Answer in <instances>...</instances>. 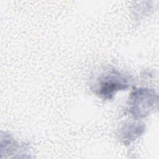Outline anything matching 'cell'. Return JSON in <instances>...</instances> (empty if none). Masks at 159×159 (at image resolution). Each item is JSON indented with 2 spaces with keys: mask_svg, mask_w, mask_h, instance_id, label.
Returning <instances> with one entry per match:
<instances>
[{
  "mask_svg": "<svg viewBox=\"0 0 159 159\" xmlns=\"http://www.w3.org/2000/svg\"><path fill=\"white\" fill-rule=\"evenodd\" d=\"M145 125L143 123H130L123 127L120 132V138L125 144H130L143 134Z\"/></svg>",
  "mask_w": 159,
  "mask_h": 159,
  "instance_id": "3",
  "label": "cell"
},
{
  "mask_svg": "<svg viewBox=\"0 0 159 159\" xmlns=\"http://www.w3.org/2000/svg\"><path fill=\"white\" fill-rule=\"evenodd\" d=\"M21 146V147H22ZM14 139V138L8 133L5 132L1 135V154L10 155L15 152L21 147Z\"/></svg>",
  "mask_w": 159,
  "mask_h": 159,
  "instance_id": "4",
  "label": "cell"
},
{
  "mask_svg": "<svg viewBox=\"0 0 159 159\" xmlns=\"http://www.w3.org/2000/svg\"><path fill=\"white\" fill-rule=\"evenodd\" d=\"M158 104V94L148 88L134 91L129 98L128 111L132 117L140 119L148 116Z\"/></svg>",
  "mask_w": 159,
  "mask_h": 159,
  "instance_id": "2",
  "label": "cell"
},
{
  "mask_svg": "<svg viewBox=\"0 0 159 159\" xmlns=\"http://www.w3.org/2000/svg\"><path fill=\"white\" fill-rule=\"evenodd\" d=\"M129 77L117 70L106 71L96 78L91 84V90L104 100L112 99L119 91H125L130 87Z\"/></svg>",
  "mask_w": 159,
  "mask_h": 159,
  "instance_id": "1",
  "label": "cell"
}]
</instances>
